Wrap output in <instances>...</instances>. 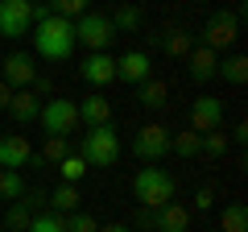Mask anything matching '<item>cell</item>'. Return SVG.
Masks as SVG:
<instances>
[{
    "instance_id": "cell-1",
    "label": "cell",
    "mask_w": 248,
    "mask_h": 232,
    "mask_svg": "<svg viewBox=\"0 0 248 232\" xmlns=\"http://www.w3.org/2000/svg\"><path fill=\"white\" fill-rule=\"evenodd\" d=\"M33 54L37 58H46V63H66L75 54V21H66V17H50V21H42V25H33Z\"/></svg>"
},
{
    "instance_id": "cell-2",
    "label": "cell",
    "mask_w": 248,
    "mask_h": 232,
    "mask_svg": "<svg viewBox=\"0 0 248 232\" xmlns=\"http://www.w3.org/2000/svg\"><path fill=\"white\" fill-rule=\"evenodd\" d=\"M75 153H79L83 162H87L91 170L99 166H116L124 153V141H120V129L108 120V125H91L87 133L79 137V145H75Z\"/></svg>"
},
{
    "instance_id": "cell-3",
    "label": "cell",
    "mask_w": 248,
    "mask_h": 232,
    "mask_svg": "<svg viewBox=\"0 0 248 232\" xmlns=\"http://www.w3.org/2000/svg\"><path fill=\"white\" fill-rule=\"evenodd\" d=\"M178 195V182L170 170L161 166H141L137 170V179H133V199L141 207H149V212H157V207H166L170 199Z\"/></svg>"
},
{
    "instance_id": "cell-4",
    "label": "cell",
    "mask_w": 248,
    "mask_h": 232,
    "mask_svg": "<svg viewBox=\"0 0 248 232\" xmlns=\"http://www.w3.org/2000/svg\"><path fill=\"white\" fill-rule=\"evenodd\" d=\"M195 42L207 46V50H215V54H223L228 46L240 42V13L236 9H215L211 17L203 21V29H199Z\"/></svg>"
},
{
    "instance_id": "cell-5",
    "label": "cell",
    "mask_w": 248,
    "mask_h": 232,
    "mask_svg": "<svg viewBox=\"0 0 248 232\" xmlns=\"http://www.w3.org/2000/svg\"><path fill=\"white\" fill-rule=\"evenodd\" d=\"M37 125L46 129V137H71L75 129H79V108H75V99H66V96L42 99V116H37Z\"/></svg>"
},
{
    "instance_id": "cell-6",
    "label": "cell",
    "mask_w": 248,
    "mask_h": 232,
    "mask_svg": "<svg viewBox=\"0 0 248 232\" xmlns=\"http://www.w3.org/2000/svg\"><path fill=\"white\" fill-rule=\"evenodd\" d=\"M75 42L83 46L87 54H95V50H108V46L116 42V29H112V17L108 13H83L79 21H75Z\"/></svg>"
},
{
    "instance_id": "cell-7",
    "label": "cell",
    "mask_w": 248,
    "mask_h": 232,
    "mask_svg": "<svg viewBox=\"0 0 248 232\" xmlns=\"http://www.w3.org/2000/svg\"><path fill=\"white\" fill-rule=\"evenodd\" d=\"M128 149H133L137 162L157 166V162L170 153V129H166V125H141V129L133 133V141H128Z\"/></svg>"
},
{
    "instance_id": "cell-8",
    "label": "cell",
    "mask_w": 248,
    "mask_h": 232,
    "mask_svg": "<svg viewBox=\"0 0 248 232\" xmlns=\"http://www.w3.org/2000/svg\"><path fill=\"white\" fill-rule=\"evenodd\" d=\"M25 33H33V13H29V4L25 0H0V37L17 42Z\"/></svg>"
},
{
    "instance_id": "cell-9",
    "label": "cell",
    "mask_w": 248,
    "mask_h": 232,
    "mask_svg": "<svg viewBox=\"0 0 248 232\" xmlns=\"http://www.w3.org/2000/svg\"><path fill=\"white\" fill-rule=\"evenodd\" d=\"M0 79L9 83L13 91L33 87V79H37V58H33V54H25V50H13L9 58H4V66H0Z\"/></svg>"
},
{
    "instance_id": "cell-10",
    "label": "cell",
    "mask_w": 248,
    "mask_h": 232,
    "mask_svg": "<svg viewBox=\"0 0 248 232\" xmlns=\"http://www.w3.org/2000/svg\"><path fill=\"white\" fill-rule=\"evenodd\" d=\"M79 75L87 87H108V83H116V58L108 50H95V54H83V63H79Z\"/></svg>"
},
{
    "instance_id": "cell-11",
    "label": "cell",
    "mask_w": 248,
    "mask_h": 232,
    "mask_svg": "<svg viewBox=\"0 0 248 232\" xmlns=\"http://www.w3.org/2000/svg\"><path fill=\"white\" fill-rule=\"evenodd\" d=\"M190 129H195V133H215V129H223V99L219 96L190 99Z\"/></svg>"
},
{
    "instance_id": "cell-12",
    "label": "cell",
    "mask_w": 248,
    "mask_h": 232,
    "mask_svg": "<svg viewBox=\"0 0 248 232\" xmlns=\"http://www.w3.org/2000/svg\"><path fill=\"white\" fill-rule=\"evenodd\" d=\"M116 79L141 87L145 79H153V58H149L145 50H124L120 58H116Z\"/></svg>"
},
{
    "instance_id": "cell-13",
    "label": "cell",
    "mask_w": 248,
    "mask_h": 232,
    "mask_svg": "<svg viewBox=\"0 0 248 232\" xmlns=\"http://www.w3.org/2000/svg\"><path fill=\"white\" fill-rule=\"evenodd\" d=\"M219 58H223V54H215V50H207V46L195 42V50L186 54V75H190V83L207 87V83L215 79V66H219Z\"/></svg>"
},
{
    "instance_id": "cell-14",
    "label": "cell",
    "mask_w": 248,
    "mask_h": 232,
    "mask_svg": "<svg viewBox=\"0 0 248 232\" xmlns=\"http://www.w3.org/2000/svg\"><path fill=\"white\" fill-rule=\"evenodd\" d=\"M33 158V145L25 133H4L0 137V170H21Z\"/></svg>"
},
{
    "instance_id": "cell-15",
    "label": "cell",
    "mask_w": 248,
    "mask_h": 232,
    "mask_svg": "<svg viewBox=\"0 0 248 232\" xmlns=\"http://www.w3.org/2000/svg\"><path fill=\"white\" fill-rule=\"evenodd\" d=\"M75 108H79V125H108L112 120V99L104 96V91H87L83 99H75Z\"/></svg>"
},
{
    "instance_id": "cell-16",
    "label": "cell",
    "mask_w": 248,
    "mask_h": 232,
    "mask_svg": "<svg viewBox=\"0 0 248 232\" xmlns=\"http://www.w3.org/2000/svg\"><path fill=\"white\" fill-rule=\"evenodd\" d=\"M153 232H190V207L170 199L166 207L153 212Z\"/></svg>"
},
{
    "instance_id": "cell-17",
    "label": "cell",
    "mask_w": 248,
    "mask_h": 232,
    "mask_svg": "<svg viewBox=\"0 0 248 232\" xmlns=\"http://www.w3.org/2000/svg\"><path fill=\"white\" fill-rule=\"evenodd\" d=\"M149 37H153V46H161V50L170 54V58H186V54L195 50V33L182 29V25H170V29H161V33H149Z\"/></svg>"
},
{
    "instance_id": "cell-18",
    "label": "cell",
    "mask_w": 248,
    "mask_h": 232,
    "mask_svg": "<svg viewBox=\"0 0 248 232\" xmlns=\"http://www.w3.org/2000/svg\"><path fill=\"white\" fill-rule=\"evenodd\" d=\"M4 112H9L17 125H37V116H42V96H33L29 87H21V91L9 96V108H4Z\"/></svg>"
},
{
    "instance_id": "cell-19",
    "label": "cell",
    "mask_w": 248,
    "mask_h": 232,
    "mask_svg": "<svg viewBox=\"0 0 248 232\" xmlns=\"http://www.w3.org/2000/svg\"><path fill=\"white\" fill-rule=\"evenodd\" d=\"M215 79L232 83V87H244V83H248V58H244V54H228V58H219Z\"/></svg>"
},
{
    "instance_id": "cell-20",
    "label": "cell",
    "mask_w": 248,
    "mask_h": 232,
    "mask_svg": "<svg viewBox=\"0 0 248 232\" xmlns=\"http://www.w3.org/2000/svg\"><path fill=\"white\" fill-rule=\"evenodd\" d=\"M50 212L54 215H71V212H79V187H71V182H58V187L50 191Z\"/></svg>"
},
{
    "instance_id": "cell-21",
    "label": "cell",
    "mask_w": 248,
    "mask_h": 232,
    "mask_svg": "<svg viewBox=\"0 0 248 232\" xmlns=\"http://www.w3.org/2000/svg\"><path fill=\"white\" fill-rule=\"evenodd\" d=\"M137 99H141V108H149V112H157V108L170 104V87L161 79H145L141 87H137Z\"/></svg>"
},
{
    "instance_id": "cell-22",
    "label": "cell",
    "mask_w": 248,
    "mask_h": 232,
    "mask_svg": "<svg viewBox=\"0 0 248 232\" xmlns=\"http://www.w3.org/2000/svg\"><path fill=\"white\" fill-rule=\"evenodd\" d=\"M29 220H33V207H29L25 199H13V203H9V212L0 215L4 232H25V228H29Z\"/></svg>"
},
{
    "instance_id": "cell-23",
    "label": "cell",
    "mask_w": 248,
    "mask_h": 232,
    "mask_svg": "<svg viewBox=\"0 0 248 232\" xmlns=\"http://www.w3.org/2000/svg\"><path fill=\"white\" fill-rule=\"evenodd\" d=\"M219 232H248V207L244 203H223L219 207Z\"/></svg>"
},
{
    "instance_id": "cell-24",
    "label": "cell",
    "mask_w": 248,
    "mask_h": 232,
    "mask_svg": "<svg viewBox=\"0 0 248 232\" xmlns=\"http://www.w3.org/2000/svg\"><path fill=\"white\" fill-rule=\"evenodd\" d=\"M87 170H91V166L79 158V153H66V158L58 162V182H71V187H79V182L87 179Z\"/></svg>"
},
{
    "instance_id": "cell-25",
    "label": "cell",
    "mask_w": 248,
    "mask_h": 232,
    "mask_svg": "<svg viewBox=\"0 0 248 232\" xmlns=\"http://www.w3.org/2000/svg\"><path fill=\"white\" fill-rule=\"evenodd\" d=\"M141 21H145V13L137 9V4H120V9L112 13V29H116V33H137Z\"/></svg>"
},
{
    "instance_id": "cell-26",
    "label": "cell",
    "mask_w": 248,
    "mask_h": 232,
    "mask_svg": "<svg viewBox=\"0 0 248 232\" xmlns=\"http://www.w3.org/2000/svg\"><path fill=\"white\" fill-rule=\"evenodd\" d=\"M199 137L203 133H195V129H186V133H170V153H178V158H199Z\"/></svg>"
},
{
    "instance_id": "cell-27",
    "label": "cell",
    "mask_w": 248,
    "mask_h": 232,
    "mask_svg": "<svg viewBox=\"0 0 248 232\" xmlns=\"http://www.w3.org/2000/svg\"><path fill=\"white\" fill-rule=\"evenodd\" d=\"M0 199H4V203L25 199V174H21V170H0Z\"/></svg>"
},
{
    "instance_id": "cell-28",
    "label": "cell",
    "mask_w": 248,
    "mask_h": 232,
    "mask_svg": "<svg viewBox=\"0 0 248 232\" xmlns=\"http://www.w3.org/2000/svg\"><path fill=\"white\" fill-rule=\"evenodd\" d=\"M228 149H232V137L223 133V129H215V133H203V137H199V153H207V158H223Z\"/></svg>"
},
{
    "instance_id": "cell-29",
    "label": "cell",
    "mask_w": 248,
    "mask_h": 232,
    "mask_svg": "<svg viewBox=\"0 0 248 232\" xmlns=\"http://www.w3.org/2000/svg\"><path fill=\"white\" fill-rule=\"evenodd\" d=\"M66 153H75L71 137H46V145H42V162H46V166H58Z\"/></svg>"
},
{
    "instance_id": "cell-30",
    "label": "cell",
    "mask_w": 248,
    "mask_h": 232,
    "mask_svg": "<svg viewBox=\"0 0 248 232\" xmlns=\"http://www.w3.org/2000/svg\"><path fill=\"white\" fill-rule=\"evenodd\" d=\"M54 17H66V21H79L83 13H91V0H50Z\"/></svg>"
},
{
    "instance_id": "cell-31",
    "label": "cell",
    "mask_w": 248,
    "mask_h": 232,
    "mask_svg": "<svg viewBox=\"0 0 248 232\" xmlns=\"http://www.w3.org/2000/svg\"><path fill=\"white\" fill-rule=\"evenodd\" d=\"M25 232H66V215H54V212H42L29 220Z\"/></svg>"
},
{
    "instance_id": "cell-32",
    "label": "cell",
    "mask_w": 248,
    "mask_h": 232,
    "mask_svg": "<svg viewBox=\"0 0 248 232\" xmlns=\"http://www.w3.org/2000/svg\"><path fill=\"white\" fill-rule=\"evenodd\" d=\"M66 232H99V220L91 212H71L66 215Z\"/></svg>"
},
{
    "instance_id": "cell-33",
    "label": "cell",
    "mask_w": 248,
    "mask_h": 232,
    "mask_svg": "<svg viewBox=\"0 0 248 232\" xmlns=\"http://www.w3.org/2000/svg\"><path fill=\"white\" fill-rule=\"evenodd\" d=\"M195 207H199V212H211V207H215V191L211 187H199L195 191Z\"/></svg>"
},
{
    "instance_id": "cell-34",
    "label": "cell",
    "mask_w": 248,
    "mask_h": 232,
    "mask_svg": "<svg viewBox=\"0 0 248 232\" xmlns=\"http://www.w3.org/2000/svg\"><path fill=\"white\" fill-rule=\"evenodd\" d=\"M29 91H33V96H50V91H54L50 75H42V71H37V79H33V87H29Z\"/></svg>"
},
{
    "instance_id": "cell-35",
    "label": "cell",
    "mask_w": 248,
    "mask_h": 232,
    "mask_svg": "<svg viewBox=\"0 0 248 232\" xmlns=\"http://www.w3.org/2000/svg\"><path fill=\"white\" fill-rule=\"evenodd\" d=\"M137 224H141V228H149V232H153V212H149V207H141V212H137Z\"/></svg>"
},
{
    "instance_id": "cell-36",
    "label": "cell",
    "mask_w": 248,
    "mask_h": 232,
    "mask_svg": "<svg viewBox=\"0 0 248 232\" xmlns=\"http://www.w3.org/2000/svg\"><path fill=\"white\" fill-rule=\"evenodd\" d=\"M9 96H13V87L4 79H0V112H4V108H9Z\"/></svg>"
},
{
    "instance_id": "cell-37",
    "label": "cell",
    "mask_w": 248,
    "mask_h": 232,
    "mask_svg": "<svg viewBox=\"0 0 248 232\" xmlns=\"http://www.w3.org/2000/svg\"><path fill=\"white\" fill-rule=\"evenodd\" d=\"M228 137H232V141H248V125H236Z\"/></svg>"
},
{
    "instance_id": "cell-38",
    "label": "cell",
    "mask_w": 248,
    "mask_h": 232,
    "mask_svg": "<svg viewBox=\"0 0 248 232\" xmlns=\"http://www.w3.org/2000/svg\"><path fill=\"white\" fill-rule=\"evenodd\" d=\"M99 232H133L128 224H99Z\"/></svg>"
},
{
    "instance_id": "cell-39",
    "label": "cell",
    "mask_w": 248,
    "mask_h": 232,
    "mask_svg": "<svg viewBox=\"0 0 248 232\" xmlns=\"http://www.w3.org/2000/svg\"><path fill=\"white\" fill-rule=\"evenodd\" d=\"M25 4H37V0H25Z\"/></svg>"
},
{
    "instance_id": "cell-40",
    "label": "cell",
    "mask_w": 248,
    "mask_h": 232,
    "mask_svg": "<svg viewBox=\"0 0 248 232\" xmlns=\"http://www.w3.org/2000/svg\"><path fill=\"white\" fill-rule=\"evenodd\" d=\"M0 232H4V224H0Z\"/></svg>"
}]
</instances>
